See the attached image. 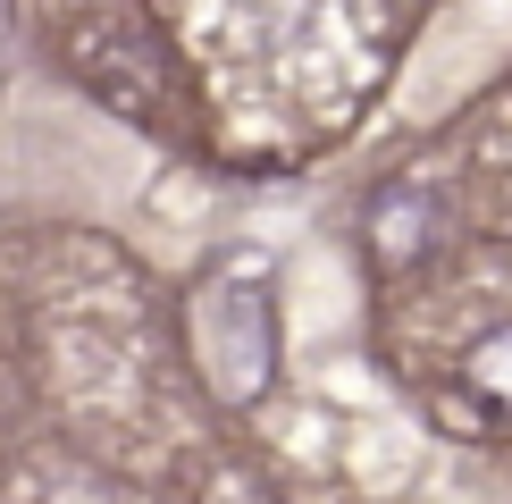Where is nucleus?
Instances as JSON below:
<instances>
[{
	"label": "nucleus",
	"instance_id": "2",
	"mask_svg": "<svg viewBox=\"0 0 512 504\" xmlns=\"http://www.w3.org/2000/svg\"><path fill=\"white\" fill-rule=\"evenodd\" d=\"M462 395H479L487 420H512V328L479 336L471 362H462Z\"/></svg>",
	"mask_w": 512,
	"mask_h": 504
},
{
	"label": "nucleus",
	"instance_id": "1",
	"mask_svg": "<svg viewBox=\"0 0 512 504\" xmlns=\"http://www.w3.org/2000/svg\"><path fill=\"white\" fill-rule=\"evenodd\" d=\"M185 336H194V370L210 378L219 404H252L277 378V311L261 286L244 278H210L185 303Z\"/></svg>",
	"mask_w": 512,
	"mask_h": 504
}]
</instances>
